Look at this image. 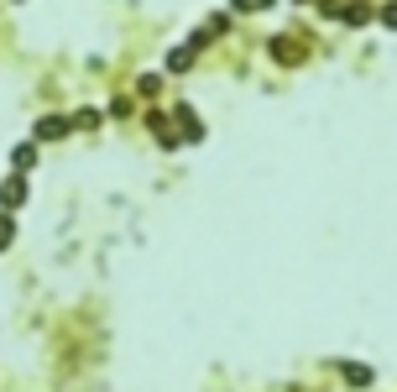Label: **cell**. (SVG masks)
I'll list each match as a JSON object with an SVG mask.
<instances>
[{"label":"cell","instance_id":"cell-2","mask_svg":"<svg viewBox=\"0 0 397 392\" xmlns=\"http://www.w3.org/2000/svg\"><path fill=\"white\" fill-rule=\"evenodd\" d=\"M73 115H47L42 126H37V142H58V136H68Z\"/></svg>","mask_w":397,"mask_h":392},{"label":"cell","instance_id":"cell-1","mask_svg":"<svg viewBox=\"0 0 397 392\" xmlns=\"http://www.w3.org/2000/svg\"><path fill=\"white\" fill-rule=\"evenodd\" d=\"M0 204H6V209H16V204H26V178H21V173H11V178L0 183Z\"/></svg>","mask_w":397,"mask_h":392},{"label":"cell","instance_id":"cell-5","mask_svg":"<svg viewBox=\"0 0 397 392\" xmlns=\"http://www.w3.org/2000/svg\"><path fill=\"white\" fill-rule=\"evenodd\" d=\"M382 21H387V26H397V0H392V6H382Z\"/></svg>","mask_w":397,"mask_h":392},{"label":"cell","instance_id":"cell-3","mask_svg":"<svg viewBox=\"0 0 397 392\" xmlns=\"http://www.w3.org/2000/svg\"><path fill=\"white\" fill-rule=\"evenodd\" d=\"M11 162H16V173H21V167H32V162H37V142H21V147L11 152Z\"/></svg>","mask_w":397,"mask_h":392},{"label":"cell","instance_id":"cell-6","mask_svg":"<svg viewBox=\"0 0 397 392\" xmlns=\"http://www.w3.org/2000/svg\"><path fill=\"white\" fill-rule=\"evenodd\" d=\"M11 246V220H0V251Z\"/></svg>","mask_w":397,"mask_h":392},{"label":"cell","instance_id":"cell-4","mask_svg":"<svg viewBox=\"0 0 397 392\" xmlns=\"http://www.w3.org/2000/svg\"><path fill=\"white\" fill-rule=\"evenodd\" d=\"M261 6H272V0H235V11H261Z\"/></svg>","mask_w":397,"mask_h":392}]
</instances>
